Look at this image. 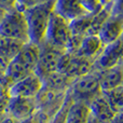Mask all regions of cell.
<instances>
[{
	"label": "cell",
	"mask_w": 123,
	"mask_h": 123,
	"mask_svg": "<svg viewBox=\"0 0 123 123\" xmlns=\"http://www.w3.org/2000/svg\"><path fill=\"white\" fill-rule=\"evenodd\" d=\"M56 0H48L44 3L36 6L25 11L28 24V32L31 42L40 44L44 41L51 15L54 11Z\"/></svg>",
	"instance_id": "1"
},
{
	"label": "cell",
	"mask_w": 123,
	"mask_h": 123,
	"mask_svg": "<svg viewBox=\"0 0 123 123\" xmlns=\"http://www.w3.org/2000/svg\"><path fill=\"white\" fill-rule=\"evenodd\" d=\"M0 36L26 43L30 41L25 13L13 9L8 11L0 22Z\"/></svg>",
	"instance_id": "2"
},
{
	"label": "cell",
	"mask_w": 123,
	"mask_h": 123,
	"mask_svg": "<svg viewBox=\"0 0 123 123\" xmlns=\"http://www.w3.org/2000/svg\"><path fill=\"white\" fill-rule=\"evenodd\" d=\"M99 84V70L93 69L91 72L74 79L68 93L74 100H81L89 104L94 97L102 93Z\"/></svg>",
	"instance_id": "3"
},
{
	"label": "cell",
	"mask_w": 123,
	"mask_h": 123,
	"mask_svg": "<svg viewBox=\"0 0 123 123\" xmlns=\"http://www.w3.org/2000/svg\"><path fill=\"white\" fill-rule=\"evenodd\" d=\"M70 37H71L70 22L53 11L48 26L44 42L66 51V47L69 42Z\"/></svg>",
	"instance_id": "4"
},
{
	"label": "cell",
	"mask_w": 123,
	"mask_h": 123,
	"mask_svg": "<svg viewBox=\"0 0 123 123\" xmlns=\"http://www.w3.org/2000/svg\"><path fill=\"white\" fill-rule=\"evenodd\" d=\"M94 63L95 61L65 51L60 58L57 71L63 72L70 79L74 80L79 77L91 72L94 68Z\"/></svg>",
	"instance_id": "5"
},
{
	"label": "cell",
	"mask_w": 123,
	"mask_h": 123,
	"mask_svg": "<svg viewBox=\"0 0 123 123\" xmlns=\"http://www.w3.org/2000/svg\"><path fill=\"white\" fill-rule=\"evenodd\" d=\"M39 47H40V53L35 72L39 77H41V79H43L51 72L57 71L60 58L65 51L57 49L44 41L40 43Z\"/></svg>",
	"instance_id": "6"
},
{
	"label": "cell",
	"mask_w": 123,
	"mask_h": 123,
	"mask_svg": "<svg viewBox=\"0 0 123 123\" xmlns=\"http://www.w3.org/2000/svg\"><path fill=\"white\" fill-rule=\"evenodd\" d=\"M66 96H67V92H56L43 85L38 95L35 97L37 108L38 110H41L45 115H48L51 119L64 104Z\"/></svg>",
	"instance_id": "7"
},
{
	"label": "cell",
	"mask_w": 123,
	"mask_h": 123,
	"mask_svg": "<svg viewBox=\"0 0 123 123\" xmlns=\"http://www.w3.org/2000/svg\"><path fill=\"white\" fill-rule=\"evenodd\" d=\"M123 58V40L120 37L118 40L106 44L100 55L94 63L93 69L103 70L119 65Z\"/></svg>",
	"instance_id": "8"
},
{
	"label": "cell",
	"mask_w": 123,
	"mask_h": 123,
	"mask_svg": "<svg viewBox=\"0 0 123 123\" xmlns=\"http://www.w3.org/2000/svg\"><path fill=\"white\" fill-rule=\"evenodd\" d=\"M37 108L36 98L23 96H10L8 105V116L15 118L19 122L31 117Z\"/></svg>",
	"instance_id": "9"
},
{
	"label": "cell",
	"mask_w": 123,
	"mask_h": 123,
	"mask_svg": "<svg viewBox=\"0 0 123 123\" xmlns=\"http://www.w3.org/2000/svg\"><path fill=\"white\" fill-rule=\"evenodd\" d=\"M43 87V81L36 72H31L18 82L14 83L9 89L10 96H23V97H36Z\"/></svg>",
	"instance_id": "10"
},
{
	"label": "cell",
	"mask_w": 123,
	"mask_h": 123,
	"mask_svg": "<svg viewBox=\"0 0 123 123\" xmlns=\"http://www.w3.org/2000/svg\"><path fill=\"white\" fill-rule=\"evenodd\" d=\"M89 107L92 115L102 123H110L111 119L116 113L111 108L104 92L99 93L96 97H94L89 103Z\"/></svg>",
	"instance_id": "11"
},
{
	"label": "cell",
	"mask_w": 123,
	"mask_h": 123,
	"mask_svg": "<svg viewBox=\"0 0 123 123\" xmlns=\"http://www.w3.org/2000/svg\"><path fill=\"white\" fill-rule=\"evenodd\" d=\"M104 48L105 44L98 35H86L82 39L80 48L74 54L92 61H96Z\"/></svg>",
	"instance_id": "12"
},
{
	"label": "cell",
	"mask_w": 123,
	"mask_h": 123,
	"mask_svg": "<svg viewBox=\"0 0 123 123\" xmlns=\"http://www.w3.org/2000/svg\"><path fill=\"white\" fill-rule=\"evenodd\" d=\"M54 12L69 22L85 14H91L83 8L80 0H56Z\"/></svg>",
	"instance_id": "13"
},
{
	"label": "cell",
	"mask_w": 123,
	"mask_h": 123,
	"mask_svg": "<svg viewBox=\"0 0 123 123\" xmlns=\"http://www.w3.org/2000/svg\"><path fill=\"white\" fill-rule=\"evenodd\" d=\"M123 82V67L121 64L107 69L99 70V84L103 92L110 91L122 85Z\"/></svg>",
	"instance_id": "14"
},
{
	"label": "cell",
	"mask_w": 123,
	"mask_h": 123,
	"mask_svg": "<svg viewBox=\"0 0 123 123\" xmlns=\"http://www.w3.org/2000/svg\"><path fill=\"white\" fill-rule=\"evenodd\" d=\"M123 34V19L111 14L100 29L99 38L105 45L118 40Z\"/></svg>",
	"instance_id": "15"
},
{
	"label": "cell",
	"mask_w": 123,
	"mask_h": 123,
	"mask_svg": "<svg viewBox=\"0 0 123 123\" xmlns=\"http://www.w3.org/2000/svg\"><path fill=\"white\" fill-rule=\"evenodd\" d=\"M39 53H40L39 44L28 41L24 43L21 51L17 53V55L14 58L18 61L24 67L27 68L30 72H35L39 60Z\"/></svg>",
	"instance_id": "16"
},
{
	"label": "cell",
	"mask_w": 123,
	"mask_h": 123,
	"mask_svg": "<svg viewBox=\"0 0 123 123\" xmlns=\"http://www.w3.org/2000/svg\"><path fill=\"white\" fill-rule=\"evenodd\" d=\"M43 85L56 92H68L74 83V80L61 71H54L42 79Z\"/></svg>",
	"instance_id": "17"
},
{
	"label": "cell",
	"mask_w": 123,
	"mask_h": 123,
	"mask_svg": "<svg viewBox=\"0 0 123 123\" xmlns=\"http://www.w3.org/2000/svg\"><path fill=\"white\" fill-rule=\"evenodd\" d=\"M90 113L91 110L87 103L74 100L68 110L67 123H86Z\"/></svg>",
	"instance_id": "18"
},
{
	"label": "cell",
	"mask_w": 123,
	"mask_h": 123,
	"mask_svg": "<svg viewBox=\"0 0 123 123\" xmlns=\"http://www.w3.org/2000/svg\"><path fill=\"white\" fill-rule=\"evenodd\" d=\"M111 15V3L108 2L105 4L97 13L92 15L91 23H90L87 35H98L102 29L103 25L106 23V21Z\"/></svg>",
	"instance_id": "19"
},
{
	"label": "cell",
	"mask_w": 123,
	"mask_h": 123,
	"mask_svg": "<svg viewBox=\"0 0 123 123\" xmlns=\"http://www.w3.org/2000/svg\"><path fill=\"white\" fill-rule=\"evenodd\" d=\"M24 42L15 39H9L0 36V54L6 57L9 61L13 60L21 51Z\"/></svg>",
	"instance_id": "20"
},
{
	"label": "cell",
	"mask_w": 123,
	"mask_h": 123,
	"mask_svg": "<svg viewBox=\"0 0 123 123\" xmlns=\"http://www.w3.org/2000/svg\"><path fill=\"white\" fill-rule=\"evenodd\" d=\"M104 94L106 95L107 99L115 112L123 111V85H120L110 91L104 92Z\"/></svg>",
	"instance_id": "21"
},
{
	"label": "cell",
	"mask_w": 123,
	"mask_h": 123,
	"mask_svg": "<svg viewBox=\"0 0 123 123\" xmlns=\"http://www.w3.org/2000/svg\"><path fill=\"white\" fill-rule=\"evenodd\" d=\"M93 14H85L83 16H80L78 18L70 22V29L72 35H79V36H86L87 29H89L91 18Z\"/></svg>",
	"instance_id": "22"
},
{
	"label": "cell",
	"mask_w": 123,
	"mask_h": 123,
	"mask_svg": "<svg viewBox=\"0 0 123 123\" xmlns=\"http://www.w3.org/2000/svg\"><path fill=\"white\" fill-rule=\"evenodd\" d=\"M72 102H74V99L70 96V94L67 92V96H66V99L64 102V104L62 105V107L56 111V113L50 119V121L48 123H67L68 110H69Z\"/></svg>",
	"instance_id": "23"
},
{
	"label": "cell",
	"mask_w": 123,
	"mask_h": 123,
	"mask_svg": "<svg viewBox=\"0 0 123 123\" xmlns=\"http://www.w3.org/2000/svg\"><path fill=\"white\" fill-rule=\"evenodd\" d=\"M45 1H48V0H16L15 9L25 13L26 10H28L30 8H34L36 6H39V4H42Z\"/></svg>",
	"instance_id": "24"
},
{
	"label": "cell",
	"mask_w": 123,
	"mask_h": 123,
	"mask_svg": "<svg viewBox=\"0 0 123 123\" xmlns=\"http://www.w3.org/2000/svg\"><path fill=\"white\" fill-rule=\"evenodd\" d=\"M81 4L83 6V8L91 14H95L97 13L105 4H103L99 0H80Z\"/></svg>",
	"instance_id": "25"
},
{
	"label": "cell",
	"mask_w": 123,
	"mask_h": 123,
	"mask_svg": "<svg viewBox=\"0 0 123 123\" xmlns=\"http://www.w3.org/2000/svg\"><path fill=\"white\" fill-rule=\"evenodd\" d=\"M49 121H50L49 116L45 115L41 110H37L31 117H29L26 120H23L19 123H48Z\"/></svg>",
	"instance_id": "26"
},
{
	"label": "cell",
	"mask_w": 123,
	"mask_h": 123,
	"mask_svg": "<svg viewBox=\"0 0 123 123\" xmlns=\"http://www.w3.org/2000/svg\"><path fill=\"white\" fill-rule=\"evenodd\" d=\"M111 14L123 19V0H111Z\"/></svg>",
	"instance_id": "27"
},
{
	"label": "cell",
	"mask_w": 123,
	"mask_h": 123,
	"mask_svg": "<svg viewBox=\"0 0 123 123\" xmlns=\"http://www.w3.org/2000/svg\"><path fill=\"white\" fill-rule=\"evenodd\" d=\"M10 63V61L6 57H4L3 55L0 54V79L3 78L4 74L6 71V68H8V65Z\"/></svg>",
	"instance_id": "28"
},
{
	"label": "cell",
	"mask_w": 123,
	"mask_h": 123,
	"mask_svg": "<svg viewBox=\"0 0 123 123\" xmlns=\"http://www.w3.org/2000/svg\"><path fill=\"white\" fill-rule=\"evenodd\" d=\"M15 2L16 0H0V8L8 12L15 8Z\"/></svg>",
	"instance_id": "29"
},
{
	"label": "cell",
	"mask_w": 123,
	"mask_h": 123,
	"mask_svg": "<svg viewBox=\"0 0 123 123\" xmlns=\"http://www.w3.org/2000/svg\"><path fill=\"white\" fill-rule=\"evenodd\" d=\"M110 123H123V111L116 112L113 118L111 119Z\"/></svg>",
	"instance_id": "30"
},
{
	"label": "cell",
	"mask_w": 123,
	"mask_h": 123,
	"mask_svg": "<svg viewBox=\"0 0 123 123\" xmlns=\"http://www.w3.org/2000/svg\"><path fill=\"white\" fill-rule=\"evenodd\" d=\"M6 95H9V90H8V87L3 84L2 80L0 79V97L6 96Z\"/></svg>",
	"instance_id": "31"
},
{
	"label": "cell",
	"mask_w": 123,
	"mask_h": 123,
	"mask_svg": "<svg viewBox=\"0 0 123 123\" xmlns=\"http://www.w3.org/2000/svg\"><path fill=\"white\" fill-rule=\"evenodd\" d=\"M1 123H19L18 120H16L15 118L11 117V116H8L6 115V117H4V119L1 121Z\"/></svg>",
	"instance_id": "32"
},
{
	"label": "cell",
	"mask_w": 123,
	"mask_h": 123,
	"mask_svg": "<svg viewBox=\"0 0 123 123\" xmlns=\"http://www.w3.org/2000/svg\"><path fill=\"white\" fill-rule=\"evenodd\" d=\"M86 123H102L99 121V120H97L95 117H94L92 113H90V117H89V119H87V122Z\"/></svg>",
	"instance_id": "33"
},
{
	"label": "cell",
	"mask_w": 123,
	"mask_h": 123,
	"mask_svg": "<svg viewBox=\"0 0 123 123\" xmlns=\"http://www.w3.org/2000/svg\"><path fill=\"white\" fill-rule=\"evenodd\" d=\"M6 14V10H3V9H1L0 8V22L2 21V18L4 17V15Z\"/></svg>",
	"instance_id": "34"
},
{
	"label": "cell",
	"mask_w": 123,
	"mask_h": 123,
	"mask_svg": "<svg viewBox=\"0 0 123 123\" xmlns=\"http://www.w3.org/2000/svg\"><path fill=\"white\" fill-rule=\"evenodd\" d=\"M99 1L102 2L103 4H107V3H108V2H110L111 0H99Z\"/></svg>",
	"instance_id": "35"
},
{
	"label": "cell",
	"mask_w": 123,
	"mask_h": 123,
	"mask_svg": "<svg viewBox=\"0 0 123 123\" xmlns=\"http://www.w3.org/2000/svg\"><path fill=\"white\" fill-rule=\"evenodd\" d=\"M6 115H2V113H0V123H1V121L4 119V117H6Z\"/></svg>",
	"instance_id": "36"
},
{
	"label": "cell",
	"mask_w": 123,
	"mask_h": 123,
	"mask_svg": "<svg viewBox=\"0 0 123 123\" xmlns=\"http://www.w3.org/2000/svg\"><path fill=\"white\" fill-rule=\"evenodd\" d=\"M120 64H121V66L123 67V58H122V61H121V63H120Z\"/></svg>",
	"instance_id": "37"
},
{
	"label": "cell",
	"mask_w": 123,
	"mask_h": 123,
	"mask_svg": "<svg viewBox=\"0 0 123 123\" xmlns=\"http://www.w3.org/2000/svg\"><path fill=\"white\" fill-rule=\"evenodd\" d=\"M121 38H122V40H123V34H122V36H121Z\"/></svg>",
	"instance_id": "38"
},
{
	"label": "cell",
	"mask_w": 123,
	"mask_h": 123,
	"mask_svg": "<svg viewBox=\"0 0 123 123\" xmlns=\"http://www.w3.org/2000/svg\"><path fill=\"white\" fill-rule=\"evenodd\" d=\"M122 85H123V82H122Z\"/></svg>",
	"instance_id": "39"
}]
</instances>
